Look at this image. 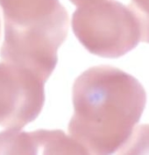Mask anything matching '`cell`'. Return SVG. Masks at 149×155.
I'll list each match as a JSON object with an SVG mask.
<instances>
[{
	"instance_id": "cell-6",
	"label": "cell",
	"mask_w": 149,
	"mask_h": 155,
	"mask_svg": "<svg viewBox=\"0 0 149 155\" xmlns=\"http://www.w3.org/2000/svg\"><path fill=\"white\" fill-rule=\"evenodd\" d=\"M129 7L139 21L141 41L149 43V0H131Z\"/></svg>"
},
{
	"instance_id": "cell-2",
	"label": "cell",
	"mask_w": 149,
	"mask_h": 155,
	"mask_svg": "<svg viewBox=\"0 0 149 155\" xmlns=\"http://www.w3.org/2000/svg\"><path fill=\"white\" fill-rule=\"evenodd\" d=\"M5 20L1 61L46 77L57 64L68 32V14L59 0H0Z\"/></svg>"
},
{
	"instance_id": "cell-3",
	"label": "cell",
	"mask_w": 149,
	"mask_h": 155,
	"mask_svg": "<svg viewBox=\"0 0 149 155\" xmlns=\"http://www.w3.org/2000/svg\"><path fill=\"white\" fill-rule=\"evenodd\" d=\"M72 29L85 48L101 57L123 56L141 41L134 12L116 0L78 7L72 17Z\"/></svg>"
},
{
	"instance_id": "cell-5",
	"label": "cell",
	"mask_w": 149,
	"mask_h": 155,
	"mask_svg": "<svg viewBox=\"0 0 149 155\" xmlns=\"http://www.w3.org/2000/svg\"><path fill=\"white\" fill-rule=\"evenodd\" d=\"M19 131L7 129L0 132V154L87 153L81 145L62 131Z\"/></svg>"
},
{
	"instance_id": "cell-1",
	"label": "cell",
	"mask_w": 149,
	"mask_h": 155,
	"mask_svg": "<svg viewBox=\"0 0 149 155\" xmlns=\"http://www.w3.org/2000/svg\"><path fill=\"white\" fill-rule=\"evenodd\" d=\"M74 114L69 136L87 153L111 154L130 140L147 103L135 77L110 66L81 74L72 89Z\"/></svg>"
},
{
	"instance_id": "cell-8",
	"label": "cell",
	"mask_w": 149,
	"mask_h": 155,
	"mask_svg": "<svg viewBox=\"0 0 149 155\" xmlns=\"http://www.w3.org/2000/svg\"><path fill=\"white\" fill-rule=\"evenodd\" d=\"M0 36H1V18H0Z\"/></svg>"
},
{
	"instance_id": "cell-4",
	"label": "cell",
	"mask_w": 149,
	"mask_h": 155,
	"mask_svg": "<svg viewBox=\"0 0 149 155\" xmlns=\"http://www.w3.org/2000/svg\"><path fill=\"white\" fill-rule=\"evenodd\" d=\"M48 80L33 70L0 61V125L21 130L41 111Z\"/></svg>"
},
{
	"instance_id": "cell-7",
	"label": "cell",
	"mask_w": 149,
	"mask_h": 155,
	"mask_svg": "<svg viewBox=\"0 0 149 155\" xmlns=\"http://www.w3.org/2000/svg\"><path fill=\"white\" fill-rule=\"evenodd\" d=\"M101 1H104V0H70V2L72 4H74V5H76L77 7L95 4L98 2H101Z\"/></svg>"
}]
</instances>
